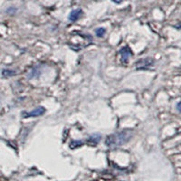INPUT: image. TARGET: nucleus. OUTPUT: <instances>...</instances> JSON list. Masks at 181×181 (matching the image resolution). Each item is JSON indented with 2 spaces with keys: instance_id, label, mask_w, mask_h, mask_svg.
<instances>
[{
  "instance_id": "9",
  "label": "nucleus",
  "mask_w": 181,
  "mask_h": 181,
  "mask_svg": "<svg viewBox=\"0 0 181 181\" xmlns=\"http://www.w3.org/2000/svg\"><path fill=\"white\" fill-rule=\"evenodd\" d=\"M2 74L5 76V77H8V76H11V75H14L15 74V72H13V71H9V70H4Z\"/></svg>"
},
{
  "instance_id": "6",
  "label": "nucleus",
  "mask_w": 181,
  "mask_h": 181,
  "mask_svg": "<svg viewBox=\"0 0 181 181\" xmlns=\"http://www.w3.org/2000/svg\"><path fill=\"white\" fill-rule=\"evenodd\" d=\"M101 139V136L100 134H93L88 139V144L92 145V146H95L99 143Z\"/></svg>"
},
{
  "instance_id": "8",
  "label": "nucleus",
  "mask_w": 181,
  "mask_h": 181,
  "mask_svg": "<svg viewBox=\"0 0 181 181\" xmlns=\"http://www.w3.org/2000/svg\"><path fill=\"white\" fill-rule=\"evenodd\" d=\"M105 32H106V30H105V28H103V27L97 28L96 30H95V34H96V36H99V37H102V36H104Z\"/></svg>"
},
{
  "instance_id": "1",
  "label": "nucleus",
  "mask_w": 181,
  "mask_h": 181,
  "mask_svg": "<svg viewBox=\"0 0 181 181\" xmlns=\"http://www.w3.org/2000/svg\"><path fill=\"white\" fill-rule=\"evenodd\" d=\"M133 137L131 130H124L120 132L110 134L105 140V145L110 148H117L129 142Z\"/></svg>"
},
{
  "instance_id": "10",
  "label": "nucleus",
  "mask_w": 181,
  "mask_h": 181,
  "mask_svg": "<svg viewBox=\"0 0 181 181\" xmlns=\"http://www.w3.org/2000/svg\"><path fill=\"white\" fill-rule=\"evenodd\" d=\"M177 110L181 112V101L179 102V103H178V105H177Z\"/></svg>"
},
{
  "instance_id": "2",
  "label": "nucleus",
  "mask_w": 181,
  "mask_h": 181,
  "mask_svg": "<svg viewBox=\"0 0 181 181\" xmlns=\"http://www.w3.org/2000/svg\"><path fill=\"white\" fill-rule=\"evenodd\" d=\"M153 64V61L149 58H146L137 62L136 63V69L137 70H148L151 65Z\"/></svg>"
},
{
  "instance_id": "3",
  "label": "nucleus",
  "mask_w": 181,
  "mask_h": 181,
  "mask_svg": "<svg viewBox=\"0 0 181 181\" xmlns=\"http://www.w3.org/2000/svg\"><path fill=\"white\" fill-rule=\"evenodd\" d=\"M45 110H45V107L40 106V107L36 108V110L30 111V112H24L23 116H24V118H29V117H39V116L45 114Z\"/></svg>"
},
{
  "instance_id": "4",
  "label": "nucleus",
  "mask_w": 181,
  "mask_h": 181,
  "mask_svg": "<svg viewBox=\"0 0 181 181\" xmlns=\"http://www.w3.org/2000/svg\"><path fill=\"white\" fill-rule=\"evenodd\" d=\"M120 54H121V62H122L123 63L126 64V63L129 62V59H130V57L131 56L132 53H131L130 47L126 46V47H123V48L120 51Z\"/></svg>"
},
{
  "instance_id": "11",
  "label": "nucleus",
  "mask_w": 181,
  "mask_h": 181,
  "mask_svg": "<svg viewBox=\"0 0 181 181\" xmlns=\"http://www.w3.org/2000/svg\"><path fill=\"white\" fill-rule=\"evenodd\" d=\"M112 1H113V2H115V3H117V4H120L122 0H112Z\"/></svg>"
},
{
  "instance_id": "7",
  "label": "nucleus",
  "mask_w": 181,
  "mask_h": 181,
  "mask_svg": "<svg viewBox=\"0 0 181 181\" xmlns=\"http://www.w3.org/2000/svg\"><path fill=\"white\" fill-rule=\"evenodd\" d=\"M83 144H84L83 140H72V141L70 142L69 147H70L72 149H75L80 148L81 146H83Z\"/></svg>"
},
{
  "instance_id": "5",
  "label": "nucleus",
  "mask_w": 181,
  "mask_h": 181,
  "mask_svg": "<svg viewBox=\"0 0 181 181\" xmlns=\"http://www.w3.org/2000/svg\"><path fill=\"white\" fill-rule=\"evenodd\" d=\"M82 15H83V10L80 9V8L79 9L72 10L71 14H70V15H69V20L72 21V22H74V21L78 20L81 17Z\"/></svg>"
}]
</instances>
